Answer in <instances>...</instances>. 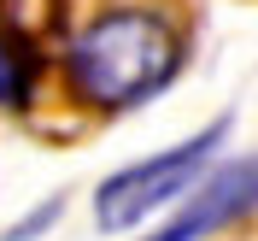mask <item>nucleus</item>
I'll return each mask as SVG.
<instances>
[{"instance_id":"1","label":"nucleus","mask_w":258,"mask_h":241,"mask_svg":"<svg viewBox=\"0 0 258 241\" xmlns=\"http://www.w3.org/2000/svg\"><path fill=\"white\" fill-rule=\"evenodd\" d=\"M188 59V35L159 6H100L64 41V88L88 112H129L164 94Z\"/></svg>"},{"instance_id":"2","label":"nucleus","mask_w":258,"mask_h":241,"mask_svg":"<svg viewBox=\"0 0 258 241\" xmlns=\"http://www.w3.org/2000/svg\"><path fill=\"white\" fill-rule=\"evenodd\" d=\"M223 141H229V118H217V124H206L200 135H188V141L164 147V153H153V159H135V165H123V171H112V177L94 188V224H100V235H129V229L164 218V212L211 171V159H217Z\"/></svg>"},{"instance_id":"3","label":"nucleus","mask_w":258,"mask_h":241,"mask_svg":"<svg viewBox=\"0 0 258 241\" xmlns=\"http://www.w3.org/2000/svg\"><path fill=\"white\" fill-rule=\"evenodd\" d=\"M252 212H258V153H246V159L211 165L206 177L164 212V224L147 229L141 241H211L217 229L241 224Z\"/></svg>"},{"instance_id":"4","label":"nucleus","mask_w":258,"mask_h":241,"mask_svg":"<svg viewBox=\"0 0 258 241\" xmlns=\"http://www.w3.org/2000/svg\"><path fill=\"white\" fill-rule=\"evenodd\" d=\"M30 94H35V53L18 35L0 30V112L6 106H30Z\"/></svg>"}]
</instances>
